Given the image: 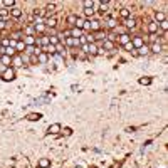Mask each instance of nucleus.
<instances>
[{"label": "nucleus", "mask_w": 168, "mask_h": 168, "mask_svg": "<svg viewBox=\"0 0 168 168\" xmlns=\"http://www.w3.org/2000/svg\"><path fill=\"white\" fill-rule=\"evenodd\" d=\"M2 3H3V9H7V10H9V7H10V9H14V5H15V0H3Z\"/></svg>", "instance_id": "c85d7f7f"}, {"label": "nucleus", "mask_w": 168, "mask_h": 168, "mask_svg": "<svg viewBox=\"0 0 168 168\" xmlns=\"http://www.w3.org/2000/svg\"><path fill=\"white\" fill-rule=\"evenodd\" d=\"M103 49H104V51H113V49H114V42H113V40H104V42H103Z\"/></svg>", "instance_id": "6ab92c4d"}, {"label": "nucleus", "mask_w": 168, "mask_h": 168, "mask_svg": "<svg viewBox=\"0 0 168 168\" xmlns=\"http://www.w3.org/2000/svg\"><path fill=\"white\" fill-rule=\"evenodd\" d=\"M150 82H151V79H150V77H141V79H140V84H145V86H148Z\"/></svg>", "instance_id": "e433bc0d"}, {"label": "nucleus", "mask_w": 168, "mask_h": 168, "mask_svg": "<svg viewBox=\"0 0 168 168\" xmlns=\"http://www.w3.org/2000/svg\"><path fill=\"white\" fill-rule=\"evenodd\" d=\"M131 45H133L134 51H138L140 47L145 45V39L141 37V36H134V37H131Z\"/></svg>", "instance_id": "f257e3e1"}, {"label": "nucleus", "mask_w": 168, "mask_h": 168, "mask_svg": "<svg viewBox=\"0 0 168 168\" xmlns=\"http://www.w3.org/2000/svg\"><path fill=\"white\" fill-rule=\"evenodd\" d=\"M158 27H161L163 30H167V29H168V22L165 20V22H161V24H158Z\"/></svg>", "instance_id": "ea45409f"}, {"label": "nucleus", "mask_w": 168, "mask_h": 168, "mask_svg": "<svg viewBox=\"0 0 168 168\" xmlns=\"http://www.w3.org/2000/svg\"><path fill=\"white\" fill-rule=\"evenodd\" d=\"M47 61H49V56L45 52H40L37 56V62H40V64H47Z\"/></svg>", "instance_id": "f3484780"}, {"label": "nucleus", "mask_w": 168, "mask_h": 168, "mask_svg": "<svg viewBox=\"0 0 168 168\" xmlns=\"http://www.w3.org/2000/svg\"><path fill=\"white\" fill-rule=\"evenodd\" d=\"M61 131H62V134H66V136H69V134L72 133V130H71V128H64V130H61Z\"/></svg>", "instance_id": "58836bf2"}, {"label": "nucleus", "mask_w": 168, "mask_h": 168, "mask_svg": "<svg viewBox=\"0 0 168 168\" xmlns=\"http://www.w3.org/2000/svg\"><path fill=\"white\" fill-rule=\"evenodd\" d=\"M106 25H108V29H114V27H116V20L109 19V20H108V24H106Z\"/></svg>", "instance_id": "4c0bfd02"}, {"label": "nucleus", "mask_w": 168, "mask_h": 168, "mask_svg": "<svg viewBox=\"0 0 168 168\" xmlns=\"http://www.w3.org/2000/svg\"><path fill=\"white\" fill-rule=\"evenodd\" d=\"M66 44H67V45H74V47H79V39L67 37V39H66Z\"/></svg>", "instance_id": "4be33fe9"}, {"label": "nucleus", "mask_w": 168, "mask_h": 168, "mask_svg": "<svg viewBox=\"0 0 168 168\" xmlns=\"http://www.w3.org/2000/svg\"><path fill=\"white\" fill-rule=\"evenodd\" d=\"M126 27H128V29H134V27H136V20L130 17V19L126 20Z\"/></svg>", "instance_id": "72a5a7b5"}, {"label": "nucleus", "mask_w": 168, "mask_h": 168, "mask_svg": "<svg viewBox=\"0 0 168 168\" xmlns=\"http://www.w3.org/2000/svg\"><path fill=\"white\" fill-rule=\"evenodd\" d=\"M10 15H12L14 19H19V17H22V9H19V7H14V9L10 10Z\"/></svg>", "instance_id": "f8f14e48"}, {"label": "nucleus", "mask_w": 168, "mask_h": 168, "mask_svg": "<svg viewBox=\"0 0 168 168\" xmlns=\"http://www.w3.org/2000/svg\"><path fill=\"white\" fill-rule=\"evenodd\" d=\"M88 54H91V56H96V54H98V45H96V42H94V44H88Z\"/></svg>", "instance_id": "dca6fc26"}, {"label": "nucleus", "mask_w": 168, "mask_h": 168, "mask_svg": "<svg viewBox=\"0 0 168 168\" xmlns=\"http://www.w3.org/2000/svg\"><path fill=\"white\" fill-rule=\"evenodd\" d=\"M89 30L91 32H98V30H101V22L96 19H91L89 20Z\"/></svg>", "instance_id": "7ed1b4c3"}, {"label": "nucleus", "mask_w": 168, "mask_h": 168, "mask_svg": "<svg viewBox=\"0 0 168 168\" xmlns=\"http://www.w3.org/2000/svg\"><path fill=\"white\" fill-rule=\"evenodd\" d=\"M82 5H84V9H93L94 2H93V0H84V2H82Z\"/></svg>", "instance_id": "f704fd0d"}, {"label": "nucleus", "mask_w": 168, "mask_h": 168, "mask_svg": "<svg viewBox=\"0 0 168 168\" xmlns=\"http://www.w3.org/2000/svg\"><path fill=\"white\" fill-rule=\"evenodd\" d=\"M22 40H24L25 45H36V44H37V39L34 37V36H24Z\"/></svg>", "instance_id": "0eeeda50"}, {"label": "nucleus", "mask_w": 168, "mask_h": 168, "mask_svg": "<svg viewBox=\"0 0 168 168\" xmlns=\"http://www.w3.org/2000/svg\"><path fill=\"white\" fill-rule=\"evenodd\" d=\"M5 27H7V24H5V20H2V19H0V30H3Z\"/></svg>", "instance_id": "a19ab883"}, {"label": "nucleus", "mask_w": 168, "mask_h": 168, "mask_svg": "<svg viewBox=\"0 0 168 168\" xmlns=\"http://www.w3.org/2000/svg\"><path fill=\"white\" fill-rule=\"evenodd\" d=\"M148 32L150 34H156L158 32V24L156 22H150L148 24Z\"/></svg>", "instance_id": "a211bd4d"}, {"label": "nucleus", "mask_w": 168, "mask_h": 168, "mask_svg": "<svg viewBox=\"0 0 168 168\" xmlns=\"http://www.w3.org/2000/svg\"><path fill=\"white\" fill-rule=\"evenodd\" d=\"M76 168H81V167H76Z\"/></svg>", "instance_id": "a18cd8bd"}, {"label": "nucleus", "mask_w": 168, "mask_h": 168, "mask_svg": "<svg viewBox=\"0 0 168 168\" xmlns=\"http://www.w3.org/2000/svg\"><path fill=\"white\" fill-rule=\"evenodd\" d=\"M99 5H101V7H99V12H101V14H106V12H108V5H109V2L106 0V2H101Z\"/></svg>", "instance_id": "c756f323"}, {"label": "nucleus", "mask_w": 168, "mask_h": 168, "mask_svg": "<svg viewBox=\"0 0 168 168\" xmlns=\"http://www.w3.org/2000/svg\"><path fill=\"white\" fill-rule=\"evenodd\" d=\"M3 51H5V49H3V47H2V45H0V52H3Z\"/></svg>", "instance_id": "c03bdc74"}, {"label": "nucleus", "mask_w": 168, "mask_h": 168, "mask_svg": "<svg viewBox=\"0 0 168 168\" xmlns=\"http://www.w3.org/2000/svg\"><path fill=\"white\" fill-rule=\"evenodd\" d=\"M37 165H39V168H47V167H51V160L49 158H40Z\"/></svg>", "instance_id": "2eb2a0df"}, {"label": "nucleus", "mask_w": 168, "mask_h": 168, "mask_svg": "<svg viewBox=\"0 0 168 168\" xmlns=\"http://www.w3.org/2000/svg\"><path fill=\"white\" fill-rule=\"evenodd\" d=\"M22 62H24V61H22L20 56H14L12 57V64H10V66H12V67H20V66H24Z\"/></svg>", "instance_id": "6e6552de"}, {"label": "nucleus", "mask_w": 168, "mask_h": 168, "mask_svg": "<svg viewBox=\"0 0 168 168\" xmlns=\"http://www.w3.org/2000/svg\"><path fill=\"white\" fill-rule=\"evenodd\" d=\"M2 79H3V81H14V79H15V69H14V67H7V69L2 72Z\"/></svg>", "instance_id": "f03ea898"}, {"label": "nucleus", "mask_w": 168, "mask_h": 168, "mask_svg": "<svg viewBox=\"0 0 168 168\" xmlns=\"http://www.w3.org/2000/svg\"><path fill=\"white\" fill-rule=\"evenodd\" d=\"M0 62H2L3 66L10 67V64H12V57H9V56H5V54H2V56H0Z\"/></svg>", "instance_id": "1a4fd4ad"}, {"label": "nucleus", "mask_w": 168, "mask_h": 168, "mask_svg": "<svg viewBox=\"0 0 168 168\" xmlns=\"http://www.w3.org/2000/svg\"><path fill=\"white\" fill-rule=\"evenodd\" d=\"M44 10H45V14H47V15L54 14V12H56V3H47V7H45Z\"/></svg>", "instance_id": "5701e85b"}, {"label": "nucleus", "mask_w": 168, "mask_h": 168, "mask_svg": "<svg viewBox=\"0 0 168 168\" xmlns=\"http://www.w3.org/2000/svg\"><path fill=\"white\" fill-rule=\"evenodd\" d=\"M81 36H82V30H81V29H72V30H71V37H74V39H79L81 37Z\"/></svg>", "instance_id": "bb28decb"}, {"label": "nucleus", "mask_w": 168, "mask_h": 168, "mask_svg": "<svg viewBox=\"0 0 168 168\" xmlns=\"http://www.w3.org/2000/svg\"><path fill=\"white\" fill-rule=\"evenodd\" d=\"M66 20H67V24H69V25H72V27H74L76 22H77V15H76V14H69Z\"/></svg>", "instance_id": "412c9836"}, {"label": "nucleus", "mask_w": 168, "mask_h": 168, "mask_svg": "<svg viewBox=\"0 0 168 168\" xmlns=\"http://www.w3.org/2000/svg\"><path fill=\"white\" fill-rule=\"evenodd\" d=\"M36 51H37V47H36V45H25V54L34 56V54H36Z\"/></svg>", "instance_id": "7c9ffc66"}, {"label": "nucleus", "mask_w": 168, "mask_h": 168, "mask_svg": "<svg viewBox=\"0 0 168 168\" xmlns=\"http://www.w3.org/2000/svg\"><path fill=\"white\" fill-rule=\"evenodd\" d=\"M10 15V10H7V9H0V19L3 20V19H7Z\"/></svg>", "instance_id": "473e14b6"}, {"label": "nucleus", "mask_w": 168, "mask_h": 168, "mask_svg": "<svg viewBox=\"0 0 168 168\" xmlns=\"http://www.w3.org/2000/svg\"><path fill=\"white\" fill-rule=\"evenodd\" d=\"M61 130H62V126H61L59 123H54V125L49 126L47 133H49V134H57V133H61Z\"/></svg>", "instance_id": "20e7f679"}, {"label": "nucleus", "mask_w": 168, "mask_h": 168, "mask_svg": "<svg viewBox=\"0 0 168 168\" xmlns=\"http://www.w3.org/2000/svg\"><path fill=\"white\" fill-rule=\"evenodd\" d=\"M155 22H156V24H158V22H160V24H161V22H165V20H167V14H165V12H156V14H155Z\"/></svg>", "instance_id": "9b49d317"}, {"label": "nucleus", "mask_w": 168, "mask_h": 168, "mask_svg": "<svg viewBox=\"0 0 168 168\" xmlns=\"http://www.w3.org/2000/svg\"><path fill=\"white\" fill-rule=\"evenodd\" d=\"M37 44H40V45H42L40 49H44V47H47V45H49V37H47V36H42V37H40V39L37 40Z\"/></svg>", "instance_id": "aec40b11"}, {"label": "nucleus", "mask_w": 168, "mask_h": 168, "mask_svg": "<svg viewBox=\"0 0 168 168\" xmlns=\"http://www.w3.org/2000/svg\"><path fill=\"white\" fill-rule=\"evenodd\" d=\"M84 15H86V17H93L94 15V9H84Z\"/></svg>", "instance_id": "c9c22d12"}, {"label": "nucleus", "mask_w": 168, "mask_h": 168, "mask_svg": "<svg viewBox=\"0 0 168 168\" xmlns=\"http://www.w3.org/2000/svg\"><path fill=\"white\" fill-rule=\"evenodd\" d=\"M3 54H5V56H9V57H14V56H17V54H15V49H14L12 45H10V47H7V49L3 51Z\"/></svg>", "instance_id": "a878e982"}, {"label": "nucleus", "mask_w": 168, "mask_h": 168, "mask_svg": "<svg viewBox=\"0 0 168 168\" xmlns=\"http://www.w3.org/2000/svg\"><path fill=\"white\" fill-rule=\"evenodd\" d=\"M136 54H138V56H146V54H150V45L145 44L143 47H140V49L136 51Z\"/></svg>", "instance_id": "4468645a"}, {"label": "nucleus", "mask_w": 168, "mask_h": 168, "mask_svg": "<svg viewBox=\"0 0 168 168\" xmlns=\"http://www.w3.org/2000/svg\"><path fill=\"white\" fill-rule=\"evenodd\" d=\"M30 61H32V62L36 64V62H37V56H30Z\"/></svg>", "instance_id": "37998d69"}, {"label": "nucleus", "mask_w": 168, "mask_h": 168, "mask_svg": "<svg viewBox=\"0 0 168 168\" xmlns=\"http://www.w3.org/2000/svg\"><path fill=\"white\" fill-rule=\"evenodd\" d=\"M150 52H155V54L161 52V44H160V42H155V44H151V45H150Z\"/></svg>", "instance_id": "9d476101"}, {"label": "nucleus", "mask_w": 168, "mask_h": 168, "mask_svg": "<svg viewBox=\"0 0 168 168\" xmlns=\"http://www.w3.org/2000/svg\"><path fill=\"white\" fill-rule=\"evenodd\" d=\"M118 42L125 47L126 44H130V42H131V36H128V34H121V36L118 37Z\"/></svg>", "instance_id": "423d86ee"}, {"label": "nucleus", "mask_w": 168, "mask_h": 168, "mask_svg": "<svg viewBox=\"0 0 168 168\" xmlns=\"http://www.w3.org/2000/svg\"><path fill=\"white\" fill-rule=\"evenodd\" d=\"M59 42H61L59 36H51V37H49V44H51V45H59Z\"/></svg>", "instance_id": "cd10ccee"}, {"label": "nucleus", "mask_w": 168, "mask_h": 168, "mask_svg": "<svg viewBox=\"0 0 168 168\" xmlns=\"http://www.w3.org/2000/svg\"><path fill=\"white\" fill-rule=\"evenodd\" d=\"M14 49H15V51H25V44H24V40L14 42Z\"/></svg>", "instance_id": "393cba45"}, {"label": "nucleus", "mask_w": 168, "mask_h": 168, "mask_svg": "<svg viewBox=\"0 0 168 168\" xmlns=\"http://www.w3.org/2000/svg\"><path fill=\"white\" fill-rule=\"evenodd\" d=\"M40 118H42V114H39V113H30V114L27 116V119H29V121H39Z\"/></svg>", "instance_id": "b1692460"}, {"label": "nucleus", "mask_w": 168, "mask_h": 168, "mask_svg": "<svg viewBox=\"0 0 168 168\" xmlns=\"http://www.w3.org/2000/svg\"><path fill=\"white\" fill-rule=\"evenodd\" d=\"M44 25L49 27V29H54V27L57 25V19L56 17H47V19L44 20Z\"/></svg>", "instance_id": "39448f33"}, {"label": "nucleus", "mask_w": 168, "mask_h": 168, "mask_svg": "<svg viewBox=\"0 0 168 168\" xmlns=\"http://www.w3.org/2000/svg\"><path fill=\"white\" fill-rule=\"evenodd\" d=\"M125 49H126V51H130V52H131V51H134V49H133V45H131V42H130V44H126V45H125Z\"/></svg>", "instance_id": "79ce46f5"}, {"label": "nucleus", "mask_w": 168, "mask_h": 168, "mask_svg": "<svg viewBox=\"0 0 168 168\" xmlns=\"http://www.w3.org/2000/svg\"><path fill=\"white\" fill-rule=\"evenodd\" d=\"M119 15H121V17H123L125 20H128V19L131 17L130 9H125V7H123V9H119Z\"/></svg>", "instance_id": "ddd939ff"}, {"label": "nucleus", "mask_w": 168, "mask_h": 168, "mask_svg": "<svg viewBox=\"0 0 168 168\" xmlns=\"http://www.w3.org/2000/svg\"><path fill=\"white\" fill-rule=\"evenodd\" d=\"M12 39H14V42H19L24 39V32H14L12 34Z\"/></svg>", "instance_id": "2f4dec72"}]
</instances>
